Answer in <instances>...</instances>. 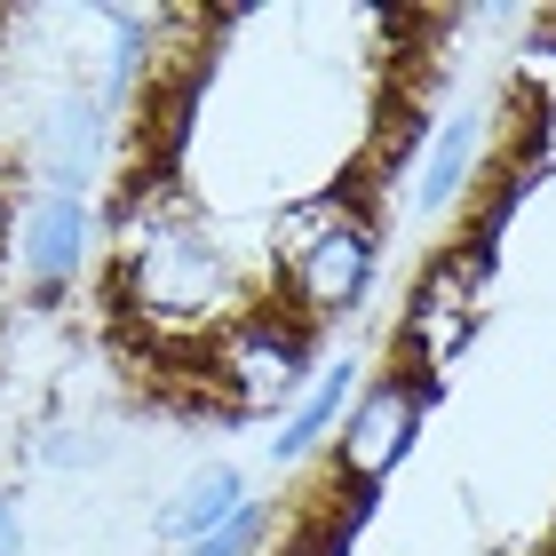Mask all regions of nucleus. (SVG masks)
<instances>
[{
    "label": "nucleus",
    "instance_id": "obj_1",
    "mask_svg": "<svg viewBox=\"0 0 556 556\" xmlns=\"http://www.w3.org/2000/svg\"><path fill=\"white\" fill-rule=\"evenodd\" d=\"M270 278H278L270 311L302 318L311 334L342 326L374 294V278H382V215L366 207V191L342 184V191L311 199V207L287 223V255H278Z\"/></svg>",
    "mask_w": 556,
    "mask_h": 556
},
{
    "label": "nucleus",
    "instance_id": "obj_2",
    "mask_svg": "<svg viewBox=\"0 0 556 556\" xmlns=\"http://www.w3.org/2000/svg\"><path fill=\"white\" fill-rule=\"evenodd\" d=\"M199 366H207V397L223 414H294V397L311 390L318 374V334L287 311H270L255 302L247 318H231L223 334L199 350Z\"/></svg>",
    "mask_w": 556,
    "mask_h": 556
},
{
    "label": "nucleus",
    "instance_id": "obj_3",
    "mask_svg": "<svg viewBox=\"0 0 556 556\" xmlns=\"http://www.w3.org/2000/svg\"><path fill=\"white\" fill-rule=\"evenodd\" d=\"M429 397H438V382H421V374H406V366L382 374V382H366L358 397H350L334 445H326V485L374 501L397 469L414 462L421 421H429Z\"/></svg>",
    "mask_w": 556,
    "mask_h": 556
},
{
    "label": "nucleus",
    "instance_id": "obj_4",
    "mask_svg": "<svg viewBox=\"0 0 556 556\" xmlns=\"http://www.w3.org/2000/svg\"><path fill=\"white\" fill-rule=\"evenodd\" d=\"M88 247H96V207L88 199H64V191H33L16 215V239H9V263L24 278V294L40 311H56L72 294V278L88 270Z\"/></svg>",
    "mask_w": 556,
    "mask_h": 556
},
{
    "label": "nucleus",
    "instance_id": "obj_5",
    "mask_svg": "<svg viewBox=\"0 0 556 556\" xmlns=\"http://www.w3.org/2000/svg\"><path fill=\"white\" fill-rule=\"evenodd\" d=\"M96 143H104V104L96 88H64L56 112L40 119L33 136V167H40V191H64V199H88V175H96Z\"/></svg>",
    "mask_w": 556,
    "mask_h": 556
},
{
    "label": "nucleus",
    "instance_id": "obj_6",
    "mask_svg": "<svg viewBox=\"0 0 556 556\" xmlns=\"http://www.w3.org/2000/svg\"><path fill=\"white\" fill-rule=\"evenodd\" d=\"M358 374H366V366L350 358V350H342V358H326V366L311 374V390L294 397V414L278 421V438H270V462H278V469H302L318 445H334V429H342V414H350V397L366 390Z\"/></svg>",
    "mask_w": 556,
    "mask_h": 556
},
{
    "label": "nucleus",
    "instance_id": "obj_7",
    "mask_svg": "<svg viewBox=\"0 0 556 556\" xmlns=\"http://www.w3.org/2000/svg\"><path fill=\"white\" fill-rule=\"evenodd\" d=\"M247 501H255V493H247V469L239 462H199L184 485L167 493V509L151 517V533H160L167 548H191V541H207L215 525H231Z\"/></svg>",
    "mask_w": 556,
    "mask_h": 556
},
{
    "label": "nucleus",
    "instance_id": "obj_8",
    "mask_svg": "<svg viewBox=\"0 0 556 556\" xmlns=\"http://www.w3.org/2000/svg\"><path fill=\"white\" fill-rule=\"evenodd\" d=\"M485 136H493V119L485 112H453L438 143L421 151V175H414V215H445L453 199H462L477 184V167H485Z\"/></svg>",
    "mask_w": 556,
    "mask_h": 556
},
{
    "label": "nucleus",
    "instance_id": "obj_9",
    "mask_svg": "<svg viewBox=\"0 0 556 556\" xmlns=\"http://www.w3.org/2000/svg\"><path fill=\"white\" fill-rule=\"evenodd\" d=\"M270 525H278V509H270V501H247V509H239L231 525H215V533H207V541H191L184 556H263Z\"/></svg>",
    "mask_w": 556,
    "mask_h": 556
},
{
    "label": "nucleus",
    "instance_id": "obj_10",
    "mask_svg": "<svg viewBox=\"0 0 556 556\" xmlns=\"http://www.w3.org/2000/svg\"><path fill=\"white\" fill-rule=\"evenodd\" d=\"M40 462L48 469H80V462L96 469V462H112V438H96V429H56V438L40 445Z\"/></svg>",
    "mask_w": 556,
    "mask_h": 556
},
{
    "label": "nucleus",
    "instance_id": "obj_11",
    "mask_svg": "<svg viewBox=\"0 0 556 556\" xmlns=\"http://www.w3.org/2000/svg\"><path fill=\"white\" fill-rule=\"evenodd\" d=\"M0 556H24V517H16V509L0 517Z\"/></svg>",
    "mask_w": 556,
    "mask_h": 556
},
{
    "label": "nucleus",
    "instance_id": "obj_12",
    "mask_svg": "<svg viewBox=\"0 0 556 556\" xmlns=\"http://www.w3.org/2000/svg\"><path fill=\"white\" fill-rule=\"evenodd\" d=\"M9 509H16V501H9V493H0V517H9Z\"/></svg>",
    "mask_w": 556,
    "mask_h": 556
}]
</instances>
